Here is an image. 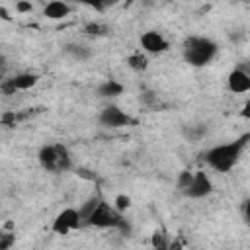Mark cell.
Returning <instances> with one entry per match:
<instances>
[{
  "instance_id": "obj_1",
  "label": "cell",
  "mask_w": 250,
  "mask_h": 250,
  "mask_svg": "<svg viewBox=\"0 0 250 250\" xmlns=\"http://www.w3.org/2000/svg\"><path fill=\"white\" fill-rule=\"evenodd\" d=\"M248 139H250V135L244 133V135H240L238 139H234V141H230V143L215 145L213 148H209V150L205 152V162H207L213 170L223 172V174L229 172V170H232L234 164L238 162L242 150L246 148Z\"/></svg>"
},
{
  "instance_id": "obj_2",
  "label": "cell",
  "mask_w": 250,
  "mask_h": 250,
  "mask_svg": "<svg viewBox=\"0 0 250 250\" xmlns=\"http://www.w3.org/2000/svg\"><path fill=\"white\" fill-rule=\"evenodd\" d=\"M219 47L213 39L209 37H201V35H191L184 41V59L188 64L191 66H205L209 64L215 55H217Z\"/></svg>"
},
{
  "instance_id": "obj_3",
  "label": "cell",
  "mask_w": 250,
  "mask_h": 250,
  "mask_svg": "<svg viewBox=\"0 0 250 250\" xmlns=\"http://www.w3.org/2000/svg\"><path fill=\"white\" fill-rule=\"evenodd\" d=\"M39 164L41 168H45L47 172L51 174H61V172H66L72 168V158H70V152L64 145L61 143H51V145H43L39 148Z\"/></svg>"
},
{
  "instance_id": "obj_4",
  "label": "cell",
  "mask_w": 250,
  "mask_h": 250,
  "mask_svg": "<svg viewBox=\"0 0 250 250\" xmlns=\"http://www.w3.org/2000/svg\"><path fill=\"white\" fill-rule=\"evenodd\" d=\"M86 227H96V229H117V230H125L129 232V223L125 221L123 213H119L113 205H109L107 201L100 199L94 213L90 215V219L86 221Z\"/></svg>"
},
{
  "instance_id": "obj_5",
  "label": "cell",
  "mask_w": 250,
  "mask_h": 250,
  "mask_svg": "<svg viewBox=\"0 0 250 250\" xmlns=\"http://www.w3.org/2000/svg\"><path fill=\"white\" fill-rule=\"evenodd\" d=\"M80 227H82V225H80L78 209L66 207V209H62V211L55 217V221H53V225H51V230L57 232V234H68V232H72V230H76V229H80Z\"/></svg>"
},
{
  "instance_id": "obj_6",
  "label": "cell",
  "mask_w": 250,
  "mask_h": 250,
  "mask_svg": "<svg viewBox=\"0 0 250 250\" xmlns=\"http://www.w3.org/2000/svg\"><path fill=\"white\" fill-rule=\"evenodd\" d=\"M100 123L104 127H109V129H119V127H127V125H133L135 119L125 113L121 107L117 105H105L100 113Z\"/></svg>"
},
{
  "instance_id": "obj_7",
  "label": "cell",
  "mask_w": 250,
  "mask_h": 250,
  "mask_svg": "<svg viewBox=\"0 0 250 250\" xmlns=\"http://www.w3.org/2000/svg\"><path fill=\"white\" fill-rule=\"evenodd\" d=\"M211 193H213V182H211V178L203 170L193 172V178H191L189 186L184 189V195L186 197H191V199H201V197H207Z\"/></svg>"
},
{
  "instance_id": "obj_8",
  "label": "cell",
  "mask_w": 250,
  "mask_h": 250,
  "mask_svg": "<svg viewBox=\"0 0 250 250\" xmlns=\"http://www.w3.org/2000/svg\"><path fill=\"white\" fill-rule=\"evenodd\" d=\"M39 76L35 72H21V74H16L14 78H6L0 82V92L4 94H16L18 90H29L37 84Z\"/></svg>"
},
{
  "instance_id": "obj_9",
  "label": "cell",
  "mask_w": 250,
  "mask_h": 250,
  "mask_svg": "<svg viewBox=\"0 0 250 250\" xmlns=\"http://www.w3.org/2000/svg\"><path fill=\"white\" fill-rule=\"evenodd\" d=\"M141 47H143L146 53H150V55H160V53L168 51L170 43H168V39H166L162 33L150 29V31H145V33L141 35Z\"/></svg>"
},
{
  "instance_id": "obj_10",
  "label": "cell",
  "mask_w": 250,
  "mask_h": 250,
  "mask_svg": "<svg viewBox=\"0 0 250 250\" xmlns=\"http://www.w3.org/2000/svg\"><path fill=\"white\" fill-rule=\"evenodd\" d=\"M227 86L232 94H246L250 90V74L242 68H234L229 72Z\"/></svg>"
},
{
  "instance_id": "obj_11",
  "label": "cell",
  "mask_w": 250,
  "mask_h": 250,
  "mask_svg": "<svg viewBox=\"0 0 250 250\" xmlns=\"http://www.w3.org/2000/svg\"><path fill=\"white\" fill-rule=\"evenodd\" d=\"M68 14H70V6L66 2H61V0H53L43 8V16L49 20H62Z\"/></svg>"
},
{
  "instance_id": "obj_12",
  "label": "cell",
  "mask_w": 250,
  "mask_h": 250,
  "mask_svg": "<svg viewBox=\"0 0 250 250\" xmlns=\"http://www.w3.org/2000/svg\"><path fill=\"white\" fill-rule=\"evenodd\" d=\"M123 90H125V88H123L121 82L109 78V80H105V82H102V84L98 86V96H100V98H117L119 94H123Z\"/></svg>"
},
{
  "instance_id": "obj_13",
  "label": "cell",
  "mask_w": 250,
  "mask_h": 250,
  "mask_svg": "<svg viewBox=\"0 0 250 250\" xmlns=\"http://www.w3.org/2000/svg\"><path fill=\"white\" fill-rule=\"evenodd\" d=\"M98 201H100V197H98V195H92V197H88V199L78 207V217H80V225H82V227H86V221H88L90 215L94 213Z\"/></svg>"
},
{
  "instance_id": "obj_14",
  "label": "cell",
  "mask_w": 250,
  "mask_h": 250,
  "mask_svg": "<svg viewBox=\"0 0 250 250\" xmlns=\"http://www.w3.org/2000/svg\"><path fill=\"white\" fill-rule=\"evenodd\" d=\"M127 66L135 72H145L148 68V59L143 53H133V55L127 57Z\"/></svg>"
},
{
  "instance_id": "obj_15",
  "label": "cell",
  "mask_w": 250,
  "mask_h": 250,
  "mask_svg": "<svg viewBox=\"0 0 250 250\" xmlns=\"http://www.w3.org/2000/svg\"><path fill=\"white\" fill-rule=\"evenodd\" d=\"M64 53L70 55V57L76 59V61H86V59H90V55H92V51H90L88 47L76 45V43H68V45L64 47Z\"/></svg>"
},
{
  "instance_id": "obj_16",
  "label": "cell",
  "mask_w": 250,
  "mask_h": 250,
  "mask_svg": "<svg viewBox=\"0 0 250 250\" xmlns=\"http://www.w3.org/2000/svg\"><path fill=\"white\" fill-rule=\"evenodd\" d=\"M84 33L86 35H92V37H100V35H107L109 33V27L105 23H100V21H88L84 25Z\"/></svg>"
},
{
  "instance_id": "obj_17",
  "label": "cell",
  "mask_w": 250,
  "mask_h": 250,
  "mask_svg": "<svg viewBox=\"0 0 250 250\" xmlns=\"http://www.w3.org/2000/svg\"><path fill=\"white\" fill-rule=\"evenodd\" d=\"M16 244V232L0 230V250H10Z\"/></svg>"
},
{
  "instance_id": "obj_18",
  "label": "cell",
  "mask_w": 250,
  "mask_h": 250,
  "mask_svg": "<svg viewBox=\"0 0 250 250\" xmlns=\"http://www.w3.org/2000/svg\"><path fill=\"white\" fill-rule=\"evenodd\" d=\"M203 135H205V125H191V127H188V131H186V137H188L191 143H197Z\"/></svg>"
},
{
  "instance_id": "obj_19",
  "label": "cell",
  "mask_w": 250,
  "mask_h": 250,
  "mask_svg": "<svg viewBox=\"0 0 250 250\" xmlns=\"http://www.w3.org/2000/svg\"><path fill=\"white\" fill-rule=\"evenodd\" d=\"M119 213H123L125 209H129L131 207V199H129V195H123V193H119L117 197H115V205H113Z\"/></svg>"
},
{
  "instance_id": "obj_20",
  "label": "cell",
  "mask_w": 250,
  "mask_h": 250,
  "mask_svg": "<svg viewBox=\"0 0 250 250\" xmlns=\"http://www.w3.org/2000/svg\"><path fill=\"white\" fill-rule=\"evenodd\" d=\"M191 178H193V172H189V170H184V172H180V176H178V188L184 191V189L189 186Z\"/></svg>"
},
{
  "instance_id": "obj_21",
  "label": "cell",
  "mask_w": 250,
  "mask_h": 250,
  "mask_svg": "<svg viewBox=\"0 0 250 250\" xmlns=\"http://www.w3.org/2000/svg\"><path fill=\"white\" fill-rule=\"evenodd\" d=\"M143 100H145V104L150 105V107H156V105H158V96H156L154 92H145V94H143Z\"/></svg>"
},
{
  "instance_id": "obj_22",
  "label": "cell",
  "mask_w": 250,
  "mask_h": 250,
  "mask_svg": "<svg viewBox=\"0 0 250 250\" xmlns=\"http://www.w3.org/2000/svg\"><path fill=\"white\" fill-rule=\"evenodd\" d=\"M31 2H18L16 4V12H20V14H25V12H31Z\"/></svg>"
},
{
  "instance_id": "obj_23",
  "label": "cell",
  "mask_w": 250,
  "mask_h": 250,
  "mask_svg": "<svg viewBox=\"0 0 250 250\" xmlns=\"http://www.w3.org/2000/svg\"><path fill=\"white\" fill-rule=\"evenodd\" d=\"M152 250H168V244H166V246H156V248H152Z\"/></svg>"
},
{
  "instance_id": "obj_24",
  "label": "cell",
  "mask_w": 250,
  "mask_h": 250,
  "mask_svg": "<svg viewBox=\"0 0 250 250\" xmlns=\"http://www.w3.org/2000/svg\"><path fill=\"white\" fill-rule=\"evenodd\" d=\"M2 68H4V59L0 57V76H2Z\"/></svg>"
}]
</instances>
